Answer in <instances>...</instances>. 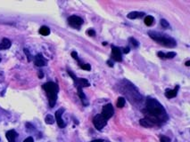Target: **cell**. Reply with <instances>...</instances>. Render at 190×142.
<instances>
[{
    "label": "cell",
    "instance_id": "6da1fadb",
    "mask_svg": "<svg viewBox=\"0 0 190 142\" xmlns=\"http://www.w3.org/2000/svg\"><path fill=\"white\" fill-rule=\"evenodd\" d=\"M144 112L146 115L145 118L152 122L154 125H161L168 120V115L164 108L155 99L150 97L146 99L145 110Z\"/></svg>",
    "mask_w": 190,
    "mask_h": 142
},
{
    "label": "cell",
    "instance_id": "7a4b0ae2",
    "mask_svg": "<svg viewBox=\"0 0 190 142\" xmlns=\"http://www.w3.org/2000/svg\"><path fill=\"white\" fill-rule=\"evenodd\" d=\"M67 72H68V74L70 75V77L72 78L73 80V82H74V86L77 88V90H78V95H79V97L80 98V99H81V101H82V103H83V105L84 106H88V99H87V97H86V95L84 94V93L82 92V88H84V87H88L89 85H90V84L88 83V81L87 80V79L85 78H79V77H77L71 70H67Z\"/></svg>",
    "mask_w": 190,
    "mask_h": 142
},
{
    "label": "cell",
    "instance_id": "3957f363",
    "mask_svg": "<svg viewBox=\"0 0 190 142\" xmlns=\"http://www.w3.org/2000/svg\"><path fill=\"white\" fill-rule=\"evenodd\" d=\"M42 88L45 90L47 96H48L49 107L51 109L54 108L56 103L57 95H58V92H59V87H58L57 84H55L54 82H48L42 85Z\"/></svg>",
    "mask_w": 190,
    "mask_h": 142
},
{
    "label": "cell",
    "instance_id": "277c9868",
    "mask_svg": "<svg viewBox=\"0 0 190 142\" xmlns=\"http://www.w3.org/2000/svg\"><path fill=\"white\" fill-rule=\"evenodd\" d=\"M149 36L155 40V42H157L159 45H162L165 47L173 48L177 46V43L173 38L167 36V35H162L160 34L158 32L155 31H149L148 32Z\"/></svg>",
    "mask_w": 190,
    "mask_h": 142
},
{
    "label": "cell",
    "instance_id": "5b68a950",
    "mask_svg": "<svg viewBox=\"0 0 190 142\" xmlns=\"http://www.w3.org/2000/svg\"><path fill=\"white\" fill-rule=\"evenodd\" d=\"M106 124H107V120L101 114L96 115L93 118V125H94L95 129L98 130V131H101L104 127L106 125Z\"/></svg>",
    "mask_w": 190,
    "mask_h": 142
},
{
    "label": "cell",
    "instance_id": "8992f818",
    "mask_svg": "<svg viewBox=\"0 0 190 142\" xmlns=\"http://www.w3.org/2000/svg\"><path fill=\"white\" fill-rule=\"evenodd\" d=\"M113 113H114V110H113L112 105V104H107V105H105V106L103 107L101 115L108 121L112 116L113 115Z\"/></svg>",
    "mask_w": 190,
    "mask_h": 142
},
{
    "label": "cell",
    "instance_id": "52a82bcc",
    "mask_svg": "<svg viewBox=\"0 0 190 142\" xmlns=\"http://www.w3.org/2000/svg\"><path fill=\"white\" fill-rule=\"evenodd\" d=\"M68 23L70 24V26H72L73 28H79L83 24V20L79 16L72 15L69 17Z\"/></svg>",
    "mask_w": 190,
    "mask_h": 142
},
{
    "label": "cell",
    "instance_id": "ba28073f",
    "mask_svg": "<svg viewBox=\"0 0 190 142\" xmlns=\"http://www.w3.org/2000/svg\"><path fill=\"white\" fill-rule=\"evenodd\" d=\"M64 112V109H59L58 110L55 112V120H56V123H57V125H58V126L60 127V128H65L66 126V125H65V123H64V121L63 120V118H62V115H63V113Z\"/></svg>",
    "mask_w": 190,
    "mask_h": 142
},
{
    "label": "cell",
    "instance_id": "9c48e42d",
    "mask_svg": "<svg viewBox=\"0 0 190 142\" xmlns=\"http://www.w3.org/2000/svg\"><path fill=\"white\" fill-rule=\"evenodd\" d=\"M112 59L115 62H121L122 61V52L118 47L115 46H112Z\"/></svg>",
    "mask_w": 190,
    "mask_h": 142
},
{
    "label": "cell",
    "instance_id": "30bf717a",
    "mask_svg": "<svg viewBox=\"0 0 190 142\" xmlns=\"http://www.w3.org/2000/svg\"><path fill=\"white\" fill-rule=\"evenodd\" d=\"M34 63L38 67H44L47 65V60L44 58V56L41 53H38L34 58Z\"/></svg>",
    "mask_w": 190,
    "mask_h": 142
},
{
    "label": "cell",
    "instance_id": "8fae6325",
    "mask_svg": "<svg viewBox=\"0 0 190 142\" xmlns=\"http://www.w3.org/2000/svg\"><path fill=\"white\" fill-rule=\"evenodd\" d=\"M17 136H18V134L15 130H10V131H6V133H5V137H6L8 142H15Z\"/></svg>",
    "mask_w": 190,
    "mask_h": 142
},
{
    "label": "cell",
    "instance_id": "7c38bea8",
    "mask_svg": "<svg viewBox=\"0 0 190 142\" xmlns=\"http://www.w3.org/2000/svg\"><path fill=\"white\" fill-rule=\"evenodd\" d=\"M178 89H179V86L177 85V86L175 87L174 90H166V92H165V97H166L167 99H172V98H175V97L177 96V94H178Z\"/></svg>",
    "mask_w": 190,
    "mask_h": 142
},
{
    "label": "cell",
    "instance_id": "4fadbf2b",
    "mask_svg": "<svg viewBox=\"0 0 190 142\" xmlns=\"http://www.w3.org/2000/svg\"><path fill=\"white\" fill-rule=\"evenodd\" d=\"M12 46L11 41L8 38H3L1 43H0V50H6L9 49Z\"/></svg>",
    "mask_w": 190,
    "mask_h": 142
},
{
    "label": "cell",
    "instance_id": "5bb4252c",
    "mask_svg": "<svg viewBox=\"0 0 190 142\" xmlns=\"http://www.w3.org/2000/svg\"><path fill=\"white\" fill-rule=\"evenodd\" d=\"M144 15H145V13H143V12H131L127 15V17L130 20H134L137 18H141Z\"/></svg>",
    "mask_w": 190,
    "mask_h": 142
},
{
    "label": "cell",
    "instance_id": "9a60e30c",
    "mask_svg": "<svg viewBox=\"0 0 190 142\" xmlns=\"http://www.w3.org/2000/svg\"><path fill=\"white\" fill-rule=\"evenodd\" d=\"M139 124L144 127H147V128H150V127H154L155 125H153V123L152 122H150L148 119H146V118H144V119H141L140 121H139Z\"/></svg>",
    "mask_w": 190,
    "mask_h": 142
},
{
    "label": "cell",
    "instance_id": "2e32d148",
    "mask_svg": "<svg viewBox=\"0 0 190 142\" xmlns=\"http://www.w3.org/2000/svg\"><path fill=\"white\" fill-rule=\"evenodd\" d=\"M39 34L42 35V36H48L50 34V29L47 27V26H42L40 29H39Z\"/></svg>",
    "mask_w": 190,
    "mask_h": 142
},
{
    "label": "cell",
    "instance_id": "e0dca14e",
    "mask_svg": "<svg viewBox=\"0 0 190 142\" xmlns=\"http://www.w3.org/2000/svg\"><path fill=\"white\" fill-rule=\"evenodd\" d=\"M145 24L146 25V26H152L153 25V23H154V21H155V19H154V17L151 15H147L145 18Z\"/></svg>",
    "mask_w": 190,
    "mask_h": 142
},
{
    "label": "cell",
    "instance_id": "ac0fdd59",
    "mask_svg": "<svg viewBox=\"0 0 190 142\" xmlns=\"http://www.w3.org/2000/svg\"><path fill=\"white\" fill-rule=\"evenodd\" d=\"M124 105H125V99H124V98H122V97L118 98V100H117V107L120 108V109H122V108L124 107Z\"/></svg>",
    "mask_w": 190,
    "mask_h": 142
},
{
    "label": "cell",
    "instance_id": "d6986e66",
    "mask_svg": "<svg viewBox=\"0 0 190 142\" xmlns=\"http://www.w3.org/2000/svg\"><path fill=\"white\" fill-rule=\"evenodd\" d=\"M45 122H46V124H48V125H53V124L55 123V118L53 117V115H48L46 116V118H45Z\"/></svg>",
    "mask_w": 190,
    "mask_h": 142
},
{
    "label": "cell",
    "instance_id": "ffe728a7",
    "mask_svg": "<svg viewBox=\"0 0 190 142\" xmlns=\"http://www.w3.org/2000/svg\"><path fill=\"white\" fill-rule=\"evenodd\" d=\"M128 41L130 42V44H131L134 47H138L139 44H138V42L135 38H133V37H129V38H128Z\"/></svg>",
    "mask_w": 190,
    "mask_h": 142
},
{
    "label": "cell",
    "instance_id": "44dd1931",
    "mask_svg": "<svg viewBox=\"0 0 190 142\" xmlns=\"http://www.w3.org/2000/svg\"><path fill=\"white\" fill-rule=\"evenodd\" d=\"M161 25H162V27H163L164 29H167V28L170 27L169 22H168L166 20H164V19H162V20H161Z\"/></svg>",
    "mask_w": 190,
    "mask_h": 142
},
{
    "label": "cell",
    "instance_id": "7402d4cb",
    "mask_svg": "<svg viewBox=\"0 0 190 142\" xmlns=\"http://www.w3.org/2000/svg\"><path fill=\"white\" fill-rule=\"evenodd\" d=\"M176 56V52H169L168 53L165 54V59H172Z\"/></svg>",
    "mask_w": 190,
    "mask_h": 142
},
{
    "label": "cell",
    "instance_id": "603a6c76",
    "mask_svg": "<svg viewBox=\"0 0 190 142\" xmlns=\"http://www.w3.org/2000/svg\"><path fill=\"white\" fill-rule=\"evenodd\" d=\"M79 68H82V69H85V70H88V71H89L90 69H91V67H90V65L89 64H81L80 66H79Z\"/></svg>",
    "mask_w": 190,
    "mask_h": 142
},
{
    "label": "cell",
    "instance_id": "cb8c5ba5",
    "mask_svg": "<svg viewBox=\"0 0 190 142\" xmlns=\"http://www.w3.org/2000/svg\"><path fill=\"white\" fill-rule=\"evenodd\" d=\"M72 58H73L74 60H76V61L78 62L79 65H80V64L82 63V62H80V60L79 59V57H78V53H77L76 52H72Z\"/></svg>",
    "mask_w": 190,
    "mask_h": 142
},
{
    "label": "cell",
    "instance_id": "d4e9b609",
    "mask_svg": "<svg viewBox=\"0 0 190 142\" xmlns=\"http://www.w3.org/2000/svg\"><path fill=\"white\" fill-rule=\"evenodd\" d=\"M24 52H25V54L27 55V58H28V61H29V62H32V54L30 53V52H29V50H28V49H24Z\"/></svg>",
    "mask_w": 190,
    "mask_h": 142
},
{
    "label": "cell",
    "instance_id": "484cf974",
    "mask_svg": "<svg viewBox=\"0 0 190 142\" xmlns=\"http://www.w3.org/2000/svg\"><path fill=\"white\" fill-rule=\"evenodd\" d=\"M171 139L166 136H161L160 137V142H170Z\"/></svg>",
    "mask_w": 190,
    "mask_h": 142
},
{
    "label": "cell",
    "instance_id": "4316f807",
    "mask_svg": "<svg viewBox=\"0 0 190 142\" xmlns=\"http://www.w3.org/2000/svg\"><path fill=\"white\" fill-rule=\"evenodd\" d=\"M87 33H88V36H95V30H92V29L88 30L87 31Z\"/></svg>",
    "mask_w": 190,
    "mask_h": 142
},
{
    "label": "cell",
    "instance_id": "83f0119b",
    "mask_svg": "<svg viewBox=\"0 0 190 142\" xmlns=\"http://www.w3.org/2000/svg\"><path fill=\"white\" fill-rule=\"evenodd\" d=\"M157 55H158V57L160 58V59H162V60H164V59H165V53H164V52H158Z\"/></svg>",
    "mask_w": 190,
    "mask_h": 142
},
{
    "label": "cell",
    "instance_id": "f1b7e54d",
    "mask_svg": "<svg viewBox=\"0 0 190 142\" xmlns=\"http://www.w3.org/2000/svg\"><path fill=\"white\" fill-rule=\"evenodd\" d=\"M23 142H34V140H33L32 137H28L27 139L24 140V141Z\"/></svg>",
    "mask_w": 190,
    "mask_h": 142
},
{
    "label": "cell",
    "instance_id": "f546056e",
    "mask_svg": "<svg viewBox=\"0 0 190 142\" xmlns=\"http://www.w3.org/2000/svg\"><path fill=\"white\" fill-rule=\"evenodd\" d=\"M129 51H130V50H129V48L128 47H126L123 49V52H124V53H128Z\"/></svg>",
    "mask_w": 190,
    "mask_h": 142
},
{
    "label": "cell",
    "instance_id": "4dcf8cb0",
    "mask_svg": "<svg viewBox=\"0 0 190 142\" xmlns=\"http://www.w3.org/2000/svg\"><path fill=\"white\" fill-rule=\"evenodd\" d=\"M107 63H108V66H109V67H113V64H112V62H111V61H108Z\"/></svg>",
    "mask_w": 190,
    "mask_h": 142
},
{
    "label": "cell",
    "instance_id": "1f68e13d",
    "mask_svg": "<svg viewBox=\"0 0 190 142\" xmlns=\"http://www.w3.org/2000/svg\"><path fill=\"white\" fill-rule=\"evenodd\" d=\"M90 142H104V140H92Z\"/></svg>",
    "mask_w": 190,
    "mask_h": 142
},
{
    "label": "cell",
    "instance_id": "d6a6232c",
    "mask_svg": "<svg viewBox=\"0 0 190 142\" xmlns=\"http://www.w3.org/2000/svg\"><path fill=\"white\" fill-rule=\"evenodd\" d=\"M38 77H39V78H42V77H43V73H42L41 71L38 73Z\"/></svg>",
    "mask_w": 190,
    "mask_h": 142
},
{
    "label": "cell",
    "instance_id": "836d02e7",
    "mask_svg": "<svg viewBox=\"0 0 190 142\" xmlns=\"http://www.w3.org/2000/svg\"><path fill=\"white\" fill-rule=\"evenodd\" d=\"M186 66H187V67H189V66H190V62H189V61H188V62H186Z\"/></svg>",
    "mask_w": 190,
    "mask_h": 142
},
{
    "label": "cell",
    "instance_id": "e575fe53",
    "mask_svg": "<svg viewBox=\"0 0 190 142\" xmlns=\"http://www.w3.org/2000/svg\"><path fill=\"white\" fill-rule=\"evenodd\" d=\"M0 62H1V59H0Z\"/></svg>",
    "mask_w": 190,
    "mask_h": 142
}]
</instances>
